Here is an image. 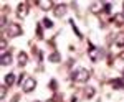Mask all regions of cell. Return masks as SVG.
Here are the masks:
<instances>
[{"label": "cell", "mask_w": 124, "mask_h": 102, "mask_svg": "<svg viewBox=\"0 0 124 102\" xmlns=\"http://www.w3.org/2000/svg\"><path fill=\"white\" fill-rule=\"evenodd\" d=\"M7 87H8V86H5V84L0 87V97H2V99H3V97H5V94H7Z\"/></svg>", "instance_id": "obj_18"}, {"label": "cell", "mask_w": 124, "mask_h": 102, "mask_svg": "<svg viewBox=\"0 0 124 102\" xmlns=\"http://www.w3.org/2000/svg\"><path fill=\"white\" fill-rule=\"evenodd\" d=\"M37 35H38L40 38H43V33H41V25H38V28H37Z\"/></svg>", "instance_id": "obj_20"}, {"label": "cell", "mask_w": 124, "mask_h": 102, "mask_svg": "<svg viewBox=\"0 0 124 102\" xmlns=\"http://www.w3.org/2000/svg\"><path fill=\"white\" fill-rule=\"evenodd\" d=\"M94 94H96V89H94V87H91V86L85 87V97H86V99H91Z\"/></svg>", "instance_id": "obj_12"}, {"label": "cell", "mask_w": 124, "mask_h": 102, "mask_svg": "<svg viewBox=\"0 0 124 102\" xmlns=\"http://www.w3.org/2000/svg\"><path fill=\"white\" fill-rule=\"evenodd\" d=\"M111 8H113V7H111V3H108V2H104V3H103V10H104V12L111 13Z\"/></svg>", "instance_id": "obj_17"}, {"label": "cell", "mask_w": 124, "mask_h": 102, "mask_svg": "<svg viewBox=\"0 0 124 102\" xmlns=\"http://www.w3.org/2000/svg\"><path fill=\"white\" fill-rule=\"evenodd\" d=\"M111 87L113 89H124V81L123 79H111Z\"/></svg>", "instance_id": "obj_8"}, {"label": "cell", "mask_w": 124, "mask_h": 102, "mask_svg": "<svg viewBox=\"0 0 124 102\" xmlns=\"http://www.w3.org/2000/svg\"><path fill=\"white\" fill-rule=\"evenodd\" d=\"M123 74H124V69H123Z\"/></svg>", "instance_id": "obj_23"}, {"label": "cell", "mask_w": 124, "mask_h": 102, "mask_svg": "<svg viewBox=\"0 0 124 102\" xmlns=\"http://www.w3.org/2000/svg\"><path fill=\"white\" fill-rule=\"evenodd\" d=\"M27 63H28V54L23 53V51H20V53H18V64L20 66H25Z\"/></svg>", "instance_id": "obj_10"}, {"label": "cell", "mask_w": 124, "mask_h": 102, "mask_svg": "<svg viewBox=\"0 0 124 102\" xmlns=\"http://www.w3.org/2000/svg\"><path fill=\"white\" fill-rule=\"evenodd\" d=\"M116 46L117 48H124V35H119L116 40Z\"/></svg>", "instance_id": "obj_15"}, {"label": "cell", "mask_w": 124, "mask_h": 102, "mask_svg": "<svg viewBox=\"0 0 124 102\" xmlns=\"http://www.w3.org/2000/svg\"><path fill=\"white\" fill-rule=\"evenodd\" d=\"M17 15H18V18H27V15H28V5L27 3H20L18 8H17Z\"/></svg>", "instance_id": "obj_6"}, {"label": "cell", "mask_w": 124, "mask_h": 102, "mask_svg": "<svg viewBox=\"0 0 124 102\" xmlns=\"http://www.w3.org/2000/svg\"><path fill=\"white\" fill-rule=\"evenodd\" d=\"M15 81H17V77H15V74H13V73H8V74L5 76V86H12V84L15 82Z\"/></svg>", "instance_id": "obj_11"}, {"label": "cell", "mask_w": 124, "mask_h": 102, "mask_svg": "<svg viewBox=\"0 0 124 102\" xmlns=\"http://www.w3.org/2000/svg\"><path fill=\"white\" fill-rule=\"evenodd\" d=\"M71 79L76 81V82H86V81H89V71L85 69V68H78L71 74Z\"/></svg>", "instance_id": "obj_1"}, {"label": "cell", "mask_w": 124, "mask_h": 102, "mask_svg": "<svg viewBox=\"0 0 124 102\" xmlns=\"http://www.w3.org/2000/svg\"><path fill=\"white\" fill-rule=\"evenodd\" d=\"M60 59H61V56H60L58 51H55V53H51V54L48 56V61L50 63H60Z\"/></svg>", "instance_id": "obj_13"}, {"label": "cell", "mask_w": 124, "mask_h": 102, "mask_svg": "<svg viewBox=\"0 0 124 102\" xmlns=\"http://www.w3.org/2000/svg\"><path fill=\"white\" fill-rule=\"evenodd\" d=\"M88 56L91 58V61L93 63H98V59L101 58V51L98 49L96 46H93L91 43H89V49H88Z\"/></svg>", "instance_id": "obj_3"}, {"label": "cell", "mask_w": 124, "mask_h": 102, "mask_svg": "<svg viewBox=\"0 0 124 102\" xmlns=\"http://www.w3.org/2000/svg\"><path fill=\"white\" fill-rule=\"evenodd\" d=\"M0 48H2V49H5V48H7V43H5V40H3V38L0 40Z\"/></svg>", "instance_id": "obj_21"}, {"label": "cell", "mask_w": 124, "mask_h": 102, "mask_svg": "<svg viewBox=\"0 0 124 102\" xmlns=\"http://www.w3.org/2000/svg\"><path fill=\"white\" fill-rule=\"evenodd\" d=\"M25 81H27V77H25V74H20V76H18V79H17V82H18V84L25 82Z\"/></svg>", "instance_id": "obj_19"}, {"label": "cell", "mask_w": 124, "mask_h": 102, "mask_svg": "<svg viewBox=\"0 0 124 102\" xmlns=\"http://www.w3.org/2000/svg\"><path fill=\"white\" fill-rule=\"evenodd\" d=\"M35 102H40V101H35Z\"/></svg>", "instance_id": "obj_24"}, {"label": "cell", "mask_w": 124, "mask_h": 102, "mask_svg": "<svg viewBox=\"0 0 124 102\" xmlns=\"http://www.w3.org/2000/svg\"><path fill=\"white\" fill-rule=\"evenodd\" d=\"M66 12H68V7L65 5V3H60V5H56L55 7V10H53V13H55V17H63V15H66Z\"/></svg>", "instance_id": "obj_5"}, {"label": "cell", "mask_w": 124, "mask_h": 102, "mask_svg": "<svg viewBox=\"0 0 124 102\" xmlns=\"http://www.w3.org/2000/svg\"><path fill=\"white\" fill-rule=\"evenodd\" d=\"M0 64L2 66H10L12 64V54L10 53H3L0 56Z\"/></svg>", "instance_id": "obj_7"}, {"label": "cell", "mask_w": 124, "mask_h": 102, "mask_svg": "<svg viewBox=\"0 0 124 102\" xmlns=\"http://www.w3.org/2000/svg\"><path fill=\"white\" fill-rule=\"evenodd\" d=\"M22 87H23V91H25V92H33V91H35V87H37V81H35L33 77H27V81L23 82Z\"/></svg>", "instance_id": "obj_4"}, {"label": "cell", "mask_w": 124, "mask_h": 102, "mask_svg": "<svg viewBox=\"0 0 124 102\" xmlns=\"http://www.w3.org/2000/svg\"><path fill=\"white\" fill-rule=\"evenodd\" d=\"M123 8H124V2H123ZM121 15H123V18H124V10H123V13H121Z\"/></svg>", "instance_id": "obj_22"}, {"label": "cell", "mask_w": 124, "mask_h": 102, "mask_svg": "<svg viewBox=\"0 0 124 102\" xmlns=\"http://www.w3.org/2000/svg\"><path fill=\"white\" fill-rule=\"evenodd\" d=\"M38 3V7L41 10H50L51 7H53V2H50V0H40V2H37Z\"/></svg>", "instance_id": "obj_9"}, {"label": "cell", "mask_w": 124, "mask_h": 102, "mask_svg": "<svg viewBox=\"0 0 124 102\" xmlns=\"http://www.w3.org/2000/svg\"><path fill=\"white\" fill-rule=\"evenodd\" d=\"M68 23H70V25H71V28H73V31H75V35H76V36L79 38V40H83V35H81V33H79V30H78V28H76V23H75V21H73V20H70V21H68Z\"/></svg>", "instance_id": "obj_14"}, {"label": "cell", "mask_w": 124, "mask_h": 102, "mask_svg": "<svg viewBox=\"0 0 124 102\" xmlns=\"http://www.w3.org/2000/svg\"><path fill=\"white\" fill-rule=\"evenodd\" d=\"M41 25H43L45 28H51V27H53V21H51L50 18H45L43 21H41Z\"/></svg>", "instance_id": "obj_16"}, {"label": "cell", "mask_w": 124, "mask_h": 102, "mask_svg": "<svg viewBox=\"0 0 124 102\" xmlns=\"http://www.w3.org/2000/svg\"><path fill=\"white\" fill-rule=\"evenodd\" d=\"M7 35L12 36V38L22 35V27H20L18 23H10L8 27H7Z\"/></svg>", "instance_id": "obj_2"}]
</instances>
